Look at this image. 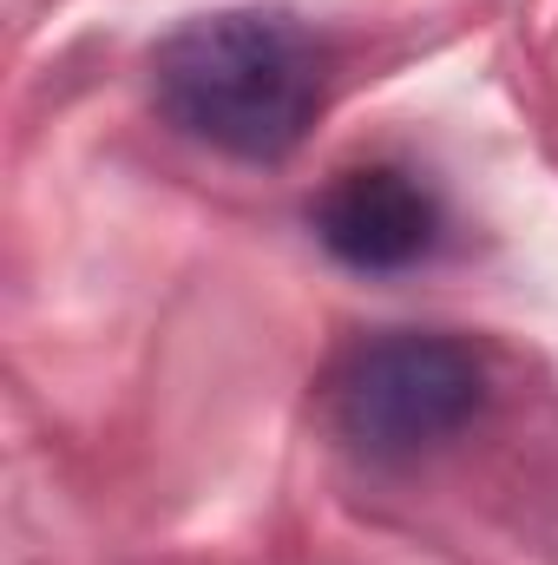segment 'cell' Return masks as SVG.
<instances>
[{"label": "cell", "instance_id": "obj_1", "mask_svg": "<svg viewBox=\"0 0 558 565\" xmlns=\"http://www.w3.org/2000/svg\"><path fill=\"white\" fill-rule=\"evenodd\" d=\"M329 93L322 40L282 7H224L184 20L151 53V99L184 139L244 164H282Z\"/></svg>", "mask_w": 558, "mask_h": 565}, {"label": "cell", "instance_id": "obj_2", "mask_svg": "<svg viewBox=\"0 0 558 565\" xmlns=\"http://www.w3.org/2000/svg\"><path fill=\"white\" fill-rule=\"evenodd\" d=\"M486 408V369L460 335L388 329L329 375V422L368 460H408L453 440Z\"/></svg>", "mask_w": 558, "mask_h": 565}, {"label": "cell", "instance_id": "obj_3", "mask_svg": "<svg viewBox=\"0 0 558 565\" xmlns=\"http://www.w3.org/2000/svg\"><path fill=\"white\" fill-rule=\"evenodd\" d=\"M309 231L335 264L362 277H395L440 244V198L401 164H348L315 191Z\"/></svg>", "mask_w": 558, "mask_h": 565}]
</instances>
